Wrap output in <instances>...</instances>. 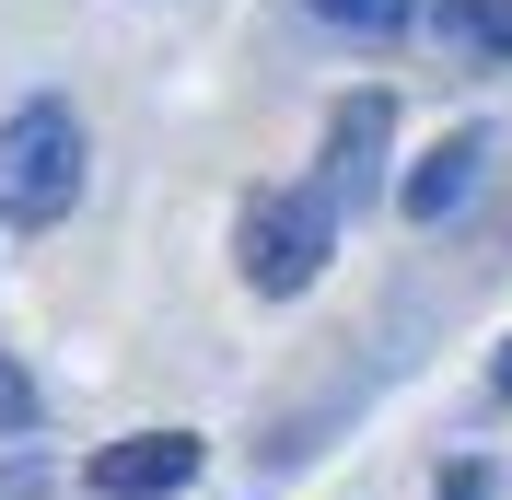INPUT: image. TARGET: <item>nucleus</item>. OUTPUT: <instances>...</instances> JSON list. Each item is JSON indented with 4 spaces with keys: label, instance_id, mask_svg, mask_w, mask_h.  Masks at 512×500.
Returning <instances> with one entry per match:
<instances>
[{
    "label": "nucleus",
    "instance_id": "nucleus-7",
    "mask_svg": "<svg viewBox=\"0 0 512 500\" xmlns=\"http://www.w3.org/2000/svg\"><path fill=\"white\" fill-rule=\"evenodd\" d=\"M315 24H338V35H408L419 24V0H303Z\"/></svg>",
    "mask_w": 512,
    "mask_h": 500
},
{
    "label": "nucleus",
    "instance_id": "nucleus-10",
    "mask_svg": "<svg viewBox=\"0 0 512 500\" xmlns=\"http://www.w3.org/2000/svg\"><path fill=\"white\" fill-rule=\"evenodd\" d=\"M431 500H489V466H478V454H454V466H443V489H431Z\"/></svg>",
    "mask_w": 512,
    "mask_h": 500
},
{
    "label": "nucleus",
    "instance_id": "nucleus-11",
    "mask_svg": "<svg viewBox=\"0 0 512 500\" xmlns=\"http://www.w3.org/2000/svg\"><path fill=\"white\" fill-rule=\"evenodd\" d=\"M501 396H512V349H501Z\"/></svg>",
    "mask_w": 512,
    "mask_h": 500
},
{
    "label": "nucleus",
    "instance_id": "nucleus-6",
    "mask_svg": "<svg viewBox=\"0 0 512 500\" xmlns=\"http://www.w3.org/2000/svg\"><path fill=\"white\" fill-rule=\"evenodd\" d=\"M419 24H431V47H443V59H466V70H512V0H431Z\"/></svg>",
    "mask_w": 512,
    "mask_h": 500
},
{
    "label": "nucleus",
    "instance_id": "nucleus-2",
    "mask_svg": "<svg viewBox=\"0 0 512 500\" xmlns=\"http://www.w3.org/2000/svg\"><path fill=\"white\" fill-rule=\"evenodd\" d=\"M233 256H245V291L291 303V291H315V280H326V256H338V210H326L315 187H268V198H245Z\"/></svg>",
    "mask_w": 512,
    "mask_h": 500
},
{
    "label": "nucleus",
    "instance_id": "nucleus-5",
    "mask_svg": "<svg viewBox=\"0 0 512 500\" xmlns=\"http://www.w3.org/2000/svg\"><path fill=\"white\" fill-rule=\"evenodd\" d=\"M373 152H384V94H361V105H338V128H326V175H315L326 210H361V187H373Z\"/></svg>",
    "mask_w": 512,
    "mask_h": 500
},
{
    "label": "nucleus",
    "instance_id": "nucleus-3",
    "mask_svg": "<svg viewBox=\"0 0 512 500\" xmlns=\"http://www.w3.org/2000/svg\"><path fill=\"white\" fill-rule=\"evenodd\" d=\"M82 489L94 500H175V489H198V431H128V442H105L94 466H82Z\"/></svg>",
    "mask_w": 512,
    "mask_h": 500
},
{
    "label": "nucleus",
    "instance_id": "nucleus-4",
    "mask_svg": "<svg viewBox=\"0 0 512 500\" xmlns=\"http://www.w3.org/2000/svg\"><path fill=\"white\" fill-rule=\"evenodd\" d=\"M478 163H489V140H478V128H454L443 152H419V163H408V187H396V210H408L419 233H431V221H454L466 198H478Z\"/></svg>",
    "mask_w": 512,
    "mask_h": 500
},
{
    "label": "nucleus",
    "instance_id": "nucleus-9",
    "mask_svg": "<svg viewBox=\"0 0 512 500\" xmlns=\"http://www.w3.org/2000/svg\"><path fill=\"white\" fill-rule=\"evenodd\" d=\"M0 500H47V454H12L0 466Z\"/></svg>",
    "mask_w": 512,
    "mask_h": 500
},
{
    "label": "nucleus",
    "instance_id": "nucleus-8",
    "mask_svg": "<svg viewBox=\"0 0 512 500\" xmlns=\"http://www.w3.org/2000/svg\"><path fill=\"white\" fill-rule=\"evenodd\" d=\"M0 442H35V384L0 361Z\"/></svg>",
    "mask_w": 512,
    "mask_h": 500
},
{
    "label": "nucleus",
    "instance_id": "nucleus-1",
    "mask_svg": "<svg viewBox=\"0 0 512 500\" xmlns=\"http://www.w3.org/2000/svg\"><path fill=\"white\" fill-rule=\"evenodd\" d=\"M70 198H82V117L59 94H35L0 117V221L47 233V221H70Z\"/></svg>",
    "mask_w": 512,
    "mask_h": 500
}]
</instances>
